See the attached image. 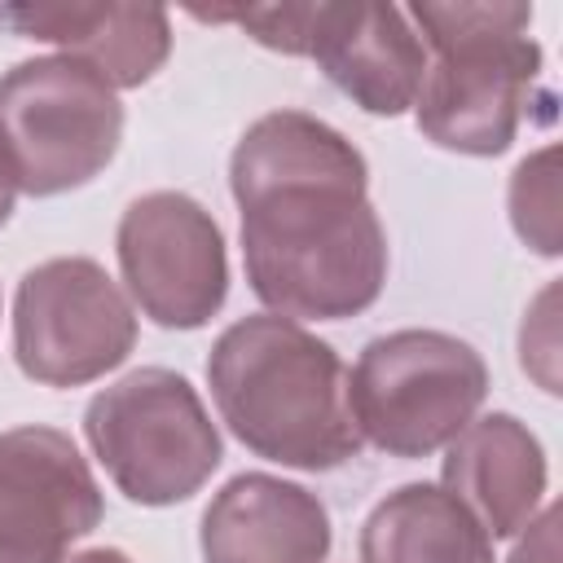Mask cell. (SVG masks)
<instances>
[{
  "label": "cell",
  "mask_w": 563,
  "mask_h": 563,
  "mask_svg": "<svg viewBox=\"0 0 563 563\" xmlns=\"http://www.w3.org/2000/svg\"><path fill=\"white\" fill-rule=\"evenodd\" d=\"M559 150L545 145L528 154L510 176V224L537 255H559Z\"/></svg>",
  "instance_id": "cell-15"
},
{
  "label": "cell",
  "mask_w": 563,
  "mask_h": 563,
  "mask_svg": "<svg viewBox=\"0 0 563 563\" xmlns=\"http://www.w3.org/2000/svg\"><path fill=\"white\" fill-rule=\"evenodd\" d=\"M361 563H497L493 537L440 484H400L361 523Z\"/></svg>",
  "instance_id": "cell-14"
},
{
  "label": "cell",
  "mask_w": 563,
  "mask_h": 563,
  "mask_svg": "<svg viewBox=\"0 0 563 563\" xmlns=\"http://www.w3.org/2000/svg\"><path fill=\"white\" fill-rule=\"evenodd\" d=\"M0 26L62 44L114 92L154 79L172 53V18L158 4H4Z\"/></svg>",
  "instance_id": "cell-13"
},
{
  "label": "cell",
  "mask_w": 563,
  "mask_h": 563,
  "mask_svg": "<svg viewBox=\"0 0 563 563\" xmlns=\"http://www.w3.org/2000/svg\"><path fill=\"white\" fill-rule=\"evenodd\" d=\"M484 356L444 330H391L361 347L347 374V413L387 457H431L484 405Z\"/></svg>",
  "instance_id": "cell-6"
},
{
  "label": "cell",
  "mask_w": 563,
  "mask_h": 563,
  "mask_svg": "<svg viewBox=\"0 0 563 563\" xmlns=\"http://www.w3.org/2000/svg\"><path fill=\"white\" fill-rule=\"evenodd\" d=\"M444 449L440 488H449L493 541L519 537L541 510L550 484L545 449L528 422L515 413H484L471 418Z\"/></svg>",
  "instance_id": "cell-12"
},
{
  "label": "cell",
  "mask_w": 563,
  "mask_h": 563,
  "mask_svg": "<svg viewBox=\"0 0 563 563\" xmlns=\"http://www.w3.org/2000/svg\"><path fill=\"white\" fill-rule=\"evenodd\" d=\"M101 519V484L66 431H0V563H62Z\"/></svg>",
  "instance_id": "cell-10"
},
{
  "label": "cell",
  "mask_w": 563,
  "mask_h": 563,
  "mask_svg": "<svg viewBox=\"0 0 563 563\" xmlns=\"http://www.w3.org/2000/svg\"><path fill=\"white\" fill-rule=\"evenodd\" d=\"M123 141L119 92L79 57H26L0 75V172L53 198L97 180Z\"/></svg>",
  "instance_id": "cell-4"
},
{
  "label": "cell",
  "mask_w": 563,
  "mask_h": 563,
  "mask_svg": "<svg viewBox=\"0 0 563 563\" xmlns=\"http://www.w3.org/2000/svg\"><path fill=\"white\" fill-rule=\"evenodd\" d=\"M114 251L128 295L163 330H198L229 299L224 233L216 216L180 189L132 198L119 216Z\"/></svg>",
  "instance_id": "cell-9"
},
{
  "label": "cell",
  "mask_w": 563,
  "mask_h": 563,
  "mask_svg": "<svg viewBox=\"0 0 563 563\" xmlns=\"http://www.w3.org/2000/svg\"><path fill=\"white\" fill-rule=\"evenodd\" d=\"M554 523H559V510L545 506L541 515H532V523L523 528V541L515 545L510 563H554L559 550H554Z\"/></svg>",
  "instance_id": "cell-16"
},
{
  "label": "cell",
  "mask_w": 563,
  "mask_h": 563,
  "mask_svg": "<svg viewBox=\"0 0 563 563\" xmlns=\"http://www.w3.org/2000/svg\"><path fill=\"white\" fill-rule=\"evenodd\" d=\"M132 347L136 312L97 260L57 255L22 273L13 290V361L31 383H97L119 369Z\"/></svg>",
  "instance_id": "cell-8"
},
{
  "label": "cell",
  "mask_w": 563,
  "mask_h": 563,
  "mask_svg": "<svg viewBox=\"0 0 563 563\" xmlns=\"http://www.w3.org/2000/svg\"><path fill=\"white\" fill-rule=\"evenodd\" d=\"M62 563H132V559L123 550H114V545H92V550H79L70 559H62Z\"/></svg>",
  "instance_id": "cell-17"
},
{
  "label": "cell",
  "mask_w": 563,
  "mask_h": 563,
  "mask_svg": "<svg viewBox=\"0 0 563 563\" xmlns=\"http://www.w3.org/2000/svg\"><path fill=\"white\" fill-rule=\"evenodd\" d=\"M84 435L136 506L189 501L224 457L198 387L167 365H141L101 387L84 409Z\"/></svg>",
  "instance_id": "cell-5"
},
{
  "label": "cell",
  "mask_w": 563,
  "mask_h": 563,
  "mask_svg": "<svg viewBox=\"0 0 563 563\" xmlns=\"http://www.w3.org/2000/svg\"><path fill=\"white\" fill-rule=\"evenodd\" d=\"M13 198H18V189L9 185V176L0 172V229L9 224V216H13Z\"/></svg>",
  "instance_id": "cell-18"
},
{
  "label": "cell",
  "mask_w": 563,
  "mask_h": 563,
  "mask_svg": "<svg viewBox=\"0 0 563 563\" xmlns=\"http://www.w3.org/2000/svg\"><path fill=\"white\" fill-rule=\"evenodd\" d=\"M242 264L255 299L290 321H343L387 286V229L365 154L308 110L260 114L229 154Z\"/></svg>",
  "instance_id": "cell-1"
},
{
  "label": "cell",
  "mask_w": 563,
  "mask_h": 563,
  "mask_svg": "<svg viewBox=\"0 0 563 563\" xmlns=\"http://www.w3.org/2000/svg\"><path fill=\"white\" fill-rule=\"evenodd\" d=\"M330 510L303 484L268 471L233 475L202 510V563H325Z\"/></svg>",
  "instance_id": "cell-11"
},
{
  "label": "cell",
  "mask_w": 563,
  "mask_h": 563,
  "mask_svg": "<svg viewBox=\"0 0 563 563\" xmlns=\"http://www.w3.org/2000/svg\"><path fill=\"white\" fill-rule=\"evenodd\" d=\"M207 383L224 427L290 471H334L361 453L339 352L290 317L233 321L207 352Z\"/></svg>",
  "instance_id": "cell-2"
},
{
  "label": "cell",
  "mask_w": 563,
  "mask_h": 563,
  "mask_svg": "<svg viewBox=\"0 0 563 563\" xmlns=\"http://www.w3.org/2000/svg\"><path fill=\"white\" fill-rule=\"evenodd\" d=\"M194 18L238 22L255 44L286 57H312L317 70L365 114L396 119L418 101L427 48L396 4H255L194 9Z\"/></svg>",
  "instance_id": "cell-7"
},
{
  "label": "cell",
  "mask_w": 563,
  "mask_h": 563,
  "mask_svg": "<svg viewBox=\"0 0 563 563\" xmlns=\"http://www.w3.org/2000/svg\"><path fill=\"white\" fill-rule=\"evenodd\" d=\"M405 18L418 22L435 53L413 101L418 132L453 154H506L545 66L541 44L528 40L532 4L427 0L405 9Z\"/></svg>",
  "instance_id": "cell-3"
}]
</instances>
